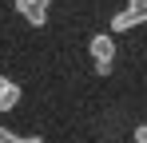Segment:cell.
I'll return each instance as SVG.
<instances>
[{"label":"cell","instance_id":"6da1fadb","mask_svg":"<svg viewBox=\"0 0 147 143\" xmlns=\"http://www.w3.org/2000/svg\"><path fill=\"white\" fill-rule=\"evenodd\" d=\"M143 20H147V0H127V8L115 12V20H111V32H127Z\"/></svg>","mask_w":147,"mask_h":143},{"label":"cell","instance_id":"7a4b0ae2","mask_svg":"<svg viewBox=\"0 0 147 143\" xmlns=\"http://www.w3.org/2000/svg\"><path fill=\"white\" fill-rule=\"evenodd\" d=\"M88 52H92V60H115V40L107 32H99V36H92Z\"/></svg>","mask_w":147,"mask_h":143},{"label":"cell","instance_id":"3957f363","mask_svg":"<svg viewBox=\"0 0 147 143\" xmlns=\"http://www.w3.org/2000/svg\"><path fill=\"white\" fill-rule=\"evenodd\" d=\"M16 12L24 20H32V28H44V20H48V8H40L36 0H16Z\"/></svg>","mask_w":147,"mask_h":143},{"label":"cell","instance_id":"277c9868","mask_svg":"<svg viewBox=\"0 0 147 143\" xmlns=\"http://www.w3.org/2000/svg\"><path fill=\"white\" fill-rule=\"evenodd\" d=\"M16 103H20V88H16V84L8 80V84L0 88V111H12Z\"/></svg>","mask_w":147,"mask_h":143},{"label":"cell","instance_id":"5b68a950","mask_svg":"<svg viewBox=\"0 0 147 143\" xmlns=\"http://www.w3.org/2000/svg\"><path fill=\"white\" fill-rule=\"evenodd\" d=\"M0 143H24V139H20V135H12L8 127H0Z\"/></svg>","mask_w":147,"mask_h":143},{"label":"cell","instance_id":"8992f818","mask_svg":"<svg viewBox=\"0 0 147 143\" xmlns=\"http://www.w3.org/2000/svg\"><path fill=\"white\" fill-rule=\"evenodd\" d=\"M96 76H111V60H96Z\"/></svg>","mask_w":147,"mask_h":143},{"label":"cell","instance_id":"52a82bcc","mask_svg":"<svg viewBox=\"0 0 147 143\" xmlns=\"http://www.w3.org/2000/svg\"><path fill=\"white\" fill-rule=\"evenodd\" d=\"M135 143H147V123H139V127H135Z\"/></svg>","mask_w":147,"mask_h":143},{"label":"cell","instance_id":"ba28073f","mask_svg":"<svg viewBox=\"0 0 147 143\" xmlns=\"http://www.w3.org/2000/svg\"><path fill=\"white\" fill-rule=\"evenodd\" d=\"M24 143H44V139H40V135H32V139H24Z\"/></svg>","mask_w":147,"mask_h":143},{"label":"cell","instance_id":"9c48e42d","mask_svg":"<svg viewBox=\"0 0 147 143\" xmlns=\"http://www.w3.org/2000/svg\"><path fill=\"white\" fill-rule=\"evenodd\" d=\"M36 4H40V8H48V4H52V0H36Z\"/></svg>","mask_w":147,"mask_h":143},{"label":"cell","instance_id":"30bf717a","mask_svg":"<svg viewBox=\"0 0 147 143\" xmlns=\"http://www.w3.org/2000/svg\"><path fill=\"white\" fill-rule=\"evenodd\" d=\"M4 84H8V80H4V76H0V88H4Z\"/></svg>","mask_w":147,"mask_h":143}]
</instances>
